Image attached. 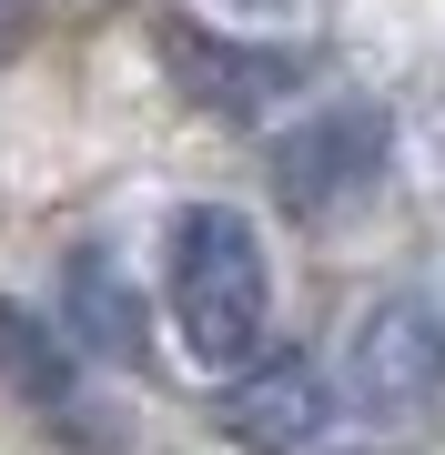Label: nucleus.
Segmentation results:
<instances>
[{"instance_id":"f257e3e1","label":"nucleus","mask_w":445,"mask_h":455,"mask_svg":"<svg viewBox=\"0 0 445 455\" xmlns=\"http://www.w3.org/2000/svg\"><path fill=\"white\" fill-rule=\"evenodd\" d=\"M163 293H172V334L193 344L203 364H253L274 324V274L264 243L233 203H182L172 243H163Z\"/></svg>"},{"instance_id":"f03ea898","label":"nucleus","mask_w":445,"mask_h":455,"mask_svg":"<svg viewBox=\"0 0 445 455\" xmlns=\"http://www.w3.org/2000/svg\"><path fill=\"white\" fill-rule=\"evenodd\" d=\"M375 172H385V112H354V101L274 142V182L294 212H345L354 193H375Z\"/></svg>"},{"instance_id":"7ed1b4c3","label":"nucleus","mask_w":445,"mask_h":455,"mask_svg":"<svg viewBox=\"0 0 445 455\" xmlns=\"http://www.w3.org/2000/svg\"><path fill=\"white\" fill-rule=\"evenodd\" d=\"M334 425V385L314 374V355H253L223 385V435L264 445V455H314Z\"/></svg>"},{"instance_id":"20e7f679","label":"nucleus","mask_w":445,"mask_h":455,"mask_svg":"<svg viewBox=\"0 0 445 455\" xmlns=\"http://www.w3.org/2000/svg\"><path fill=\"white\" fill-rule=\"evenodd\" d=\"M435 385H445V314L415 304V293L375 304L364 334H354V405L415 415V405H435Z\"/></svg>"},{"instance_id":"39448f33","label":"nucleus","mask_w":445,"mask_h":455,"mask_svg":"<svg viewBox=\"0 0 445 455\" xmlns=\"http://www.w3.org/2000/svg\"><path fill=\"white\" fill-rule=\"evenodd\" d=\"M172 51V71H182V92L203 101V112H233V122H253L274 92H294L314 82V51H264V41H203V31H163Z\"/></svg>"},{"instance_id":"423d86ee","label":"nucleus","mask_w":445,"mask_h":455,"mask_svg":"<svg viewBox=\"0 0 445 455\" xmlns=\"http://www.w3.org/2000/svg\"><path fill=\"white\" fill-rule=\"evenodd\" d=\"M61 334L91 344V355H112V364H142L152 355V304L122 283L112 253H71L61 263Z\"/></svg>"},{"instance_id":"0eeeda50","label":"nucleus","mask_w":445,"mask_h":455,"mask_svg":"<svg viewBox=\"0 0 445 455\" xmlns=\"http://www.w3.org/2000/svg\"><path fill=\"white\" fill-rule=\"evenodd\" d=\"M0 385H11L41 425H61V435L101 445V425H91V405H82V385H71V334H41L20 304H0Z\"/></svg>"},{"instance_id":"6e6552de","label":"nucleus","mask_w":445,"mask_h":455,"mask_svg":"<svg viewBox=\"0 0 445 455\" xmlns=\"http://www.w3.org/2000/svg\"><path fill=\"white\" fill-rule=\"evenodd\" d=\"M415 152H425V172L445 182V71L425 82V101H415Z\"/></svg>"},{"instance_id":"1a4fd4ad","label":"nucleus","mask_w":445,"mask_h":455,"mask_svg":"<svg viewBox=\"0 0 445 455\" xmlns=\"http://www.w3.org/2000/svg\"><path fill=\"white\" fill-rule=\"evenodd\" d=\"M31 11H41V0H0V51H11L20 31H31Z\"/></svg>"},{"instance_id":"9d476101","label":"nucleus","mask_w":445,"mask_h":455,"mask_svg":"<svg viewBox=\"0 0 445 455\" xmlns=\"http://www.w3.org/2000/svg\"><path fill=\"white\" fill-rule=\"evenodd\" d=\"M233 11H304V0H233Z\"/></svg>"}]
</instances>
